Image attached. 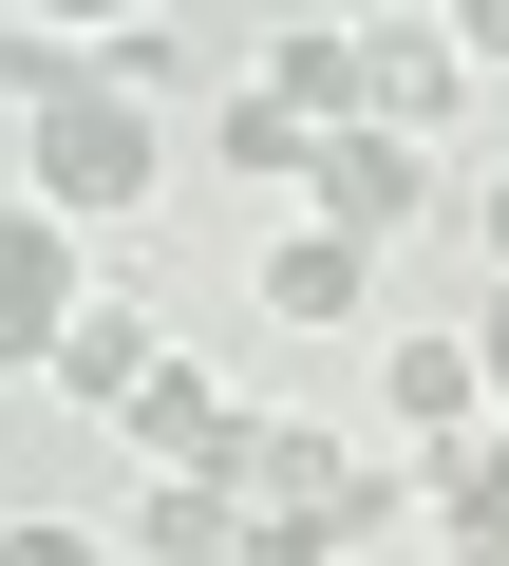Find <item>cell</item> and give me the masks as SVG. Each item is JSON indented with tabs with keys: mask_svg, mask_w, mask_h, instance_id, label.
<instances>
[{
	"mask_svg": "<svg viewBox=\"0 0 509 566\" xmlns=\"http://www.w3.org/2000/svg\"><path fill=\"white\" fill-rule=\"evenodd\" d=\"M20 189H39L57 227H132V208L170 189V133H151V95H114L95 57H57V76L20 95Z\"/></svg>",
	"mask_w": 509,
	"mask_h": 566,
	"instance_id": "obj_1",
	"label": "cell"
},
{
	"mask_svg": "<svg viewBox=\"0 0 509 566\" xmlns=\"http://www.w3.org/2000/svg\"><path fill=\"white\" fill-rule=\"evenodd\" d=\"M114 434H132V472H151V491H245V434H265V416H245L208 359H170V378H151Z\"/></svg>",
	"mask_w": 509,
	"mask_h": 566,
	"instance_id": "obj_2",
	"label": "cell"
},
{
	"mask_svg": "<svg viewBox=\"0 0 509 566\" xmlns=\"http://www.w3.org/2000/svg\"><path fill=\"white\" fill-rule=\"evenodd\" d=\"M76 303H95V283H76V227L39 189H0V378H39L76 340Z\"/></svg>",
	"mask_w": 509,
	"mask_h": 566,
	"instance_id": "obj_3",
	"label": "cell"
},
{
	"mask_svg": "<svg viewBox=\"0 0 509 566\" xmlns=\"http://www.w3.org/2000/svg\"><path fill=\"white\" fill-rule=\"evenodd\" d=\"M434 208V151H396V133H321V170H303V227H340V245H396Z\"/></svg>",
	"mask_w": 509,
	"mask_h": 566,
	"instance_id": "obj_4",
	"label": "cell"
},
{
	"mask_svg": "<svg viewBox=\"0 0 509 566\" xmlns=\"http://www.w3.org/2000/svg\"><path fill=\"white\" fill-rule=\"evenodd\" d=\"M39 378H57V397H76V416H132V397H151V378H170V322H151V303H132V283H95V303H76V340H57V359H39Z\"/></svg>",
	"mask_w": 509,
	"mask_h": 566,
	"instance_id": "obj_5",
	"label": "cell"
},
{
	"mask_svg": "<svg viewBox=\"0 0 509 566\" xmlns=\"http://www.w3.org/2000/svg\"><path fill=\"white\" fill-rule=\"evenodd\" d=\"M265 95H284L303 133H378V57H359V20H265Z\"/></svg>",
	"mask_w": 509,
	"mask_h": 566,
	"instance_id": "obj_6",
	"label": "cell"
},
{
	"mask_svg": "<svg viewBox=\"0 0 509 566\" xmlns=\"http://www.w3.org/2000/svg\"><path fill=\"white\" fill-rule=\"evenodd\" d=\"M359 57H378V133H396V151H434V133H453V95H471V39H453V20H359Z\"/></svg>",
	"mask_w": 509,
	"mask_h": 566,
	"instance_id": "obj_7",
	"label": "cell"
},
{
	"mask_svg": "<svg viewBox=\"0 0 509 566\" xmlns=\"http://www.w3.org/2000/svg\"><path fill=\"white\" fill-rule=\"evenodd\" d=\"M396 434H415V472L490 434V359H471V322H415V340H396Z\"/></svg>",
	"mask_w": 509,
	"mask_h": 566,
	"instance_id": "obj_8",
	"label": "cell"
},
{
	"mask_svg": "<svg viewBox=\"0 0 509 566\" xmlns=\"http://www.w3.org/2000/svg\"><path fill=\"white\" fill-rule=\"evenodd\" d=\"M265 322H303V340L378 322V245H340V227H284V245H265Z\"/></svg>",
	"mask_w": 509,
	"mask_h": 566,
	"instance_id": "obj_9",
	"label": "cell"
},
{
	"mask_svg": "<svg viewBox=\"0 0 509 566\" xmlns=\"http://www.w3.org/2000/svg\"><path fill=\"white\" fill-rule=\"evenodd\" d=\"M415 491H434V547H453V566H509V416H490L471 453H434Z\"/></svg>",
	"mask_w": 509,
	"mask_h": 566,
	"instance_id": "obj_10",
	"label": "cell"
},
{
	"mask_svg": "<svg viewBox=\"0 0 509 566\" xmlns=\"http://www.w3.org/2000/svg\"><path fill=\"white\" fill-rule=\"evenodd\" d=\"M208 151H226L245 189H303V170H321V133H303V114H284L265 76H226V95H208Z\"/></svg>",
	"mask_w": 509,
	"mask_h": 566,
	"instance_id": "obj_11",
	"label": "cell"
},
{
	"mask_svg": "<svg viewBox=\"0 0 509 566\" xmlns=\"http://www.w3.org/2000/svg\"><path fill=\"white\" fill-rule=\"evenodd\" d=\"M245 491H132V566H245Z\"/></svg>",
	"mask_w": 509,
	"mask_h": 566,
	"instance_id": "obj_12",
	"label": "cell"
},
{
	"mask_svg": "<svg viewBox=\"0 0 509 566\" xmlns=\"http://www.w3.org/2000/svg\"><path fill=\"white\" fill-rule=\"evenodd\" d=\"M415 528H434L415 453H340V566H359V547H415Z\"/></svg>",
	"mask_w": 509,
	"mask_h": 566,
	"instance_id": "obj_13",
	"label": "cell"
},
{
	"mask_svg": "<svg viewBox=\"0 0 509 566\" xmlns=\"http://www.w3.org/2000/svg\"><path fill=\"white\" fill-rule=\"evenodd\" d=\"M0 566H114V528H95V510H20V528H0Z\"/></svg>",
	"mask_w": 509,
	"mask_h": 566,
	"instance_id": "obj_14",
	"label": "cell"
},
{
	"mask_svg": "<svg viewBox=\"0 0 509 566\" xmlns=\"http://www.w3.org/2000/svg\"><path fill=\"white\" fill-rule=\"evenodd\" d=\"M95 76H114V95H151V76H189V20H114V39H95Z\"/></svg>",
	"mask_w": 509,
	"mask_h": 566,
	"instance_id": "obj_15",
	"label": "cell"
},
{
	"mask_svg": "<svg viewBox=\"0 0 509 566\" xmlns=\"http://www.w3.org/2000/svg\"><path fill=\"white\" fill-rule=\"evenodd\" d=\"M471 359H490V416H509V283H490V303H471Z\"/></svg>",
	"mask_w": 509,
	"mask_h": 566,
	"instance_id": "obj_16",
	"label": "cell"
},
{
	"mask_svg": "<svg viewBox=\"0 0 509 566\" xmlns=\"http://www.w3.org/2000/svg\"><path fill=\"white\" fill-rule=\"evenodd\" d=\"M453 39H471V76H509V0H471V20H453Z\"/></svg>",
	"mask_w": 509,
	"mask_h": 566,
	"instance_id": "obj_17",
	"label": "cell"
},
{
	"mask_svg": "<svg viewBox=\"0 0 509 566\" xmlns=\"http://www.w3.org/2000/svg\"><path fill=\"white\" fill-rule=\"evenodd\" d=\"M471 245H490V283H509V170H490V189H471Z\"/></svg>",
	"mask_w": 509,
	"mask_h": 566,
	"instance_id": "obj_18",
	"label": "cell"
}]
</instances>
